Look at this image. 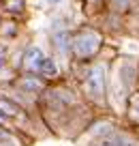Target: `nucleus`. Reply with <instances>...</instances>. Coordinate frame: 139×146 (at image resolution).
Masks as SVG:
<instances>
[{
	"label": "nucleus",
	"mask_w": 139,
	"mask_h": 146,
	"mask_svg": "<svg viewBox=\"0 0 139 146\" xmlns=\"http://www.w3.org/2000/svg\"><path fill=\"white\" fill-rule=\"evenodd\" d=\"M36 116L47 131L77 140L96 112L81 99L75 84L60 80L45 88L36 101Z\"/></svg>",
	"instance_id": "f257e3e1"
},
{
	"label": "nucleus",
	"mask_w": 139,
	"mask_h": 146,
	"mask_svg": "<svg viewBox=\"0 0 139 146\" xmlns=\"http://www.w3.org/2000/svg\"><path fill=\"white\" fill-rule=\"evenodd\" d=\"M111 60L103 58L88 64H71L77 71L75 86L81 99L94 110L96 114H111L109 112V80H111ZM69 67V69H71Z\"/></svg>",
	"instance_id": "f03ea898"
},
{
	"label": "nucleus",
	"mask_w": 139,
	"mask_h": 146,
	"mask_svg": "<svg viewBox=\"0 0 139 146\" xmlns=\"http://www.w3.org/2000/svg\"><path fill=\"white\" fill-rule=\"evenodd\" d=\"M139 90V58L118 56L111 60L109 80V112L113 116H124L128 99Z\"/></svg>",
	"instance_id": "7ed1b4c3"
},
{
	"label": "nucleus",
	"mask_w": 139,
	"mask_h": 146,
	"mask_svg": "<svg viewBox=\"0 0 139 146\" xmlns=\"http://www.w3.org/2000/svg\"><path fill=\"white\" fill-rule=\"evenodd\" d=\"M107 47V32L92 22L75 24L71 35V64H88L103 56Z\"/></svg>",
	"instance_id": "20e7f679"
},
{
	"label": "nucleus",
	"mask_w": 139,
	"mask_h": 146,
	"mask_svg": "<svg viewBox=\"0 0 139 146\" xmlns=\"http://www.w3.org/2000/svg\"><path fill=\"white\" fill-rule=\"evenodd\" d=\"M71 15L64 11H56L47 26V43H49V54H54L64 67H71V35H73Z\"/></svg>",
	"instance_id": "39448f33"
},
{
	"label": "nucleus",
	"mask_w": 139,
	"mask_h": 146,
	"mask_svg": "<svg viewBox=\"0 0 139 146\" xmlns=\"http://www.w3.org/2000/svg\"><path fill=\"white\" fill-rule=\"evenodd\" d=\"M49 52L36 41H26L22 47L11 50V69L15 73H39Z\"/></svg>",
	"instance_id": "423d86ee"
},
{
	"label": "nucleus",
	"mask_w": 139,
	"mask_h": 146,
	"mask_svg": "<svg viewBox=\"0 0 139 146\" xmlns=\"http://www.w3.org/2000/svg\"><path fill=\"white\" fill-rule=\"evenodd\" d=\"M86 146H139V131H137V127H130L128 123L120 120L103 137L90 142Z\"/></svg>",
	"instance_id": "0eeeda50"
},
{
	"label": "nucleus",
	"mask_w": 139,
	"mask_h": 146,
	"mask_svg": "<svg viewBox=\"0 0 139 146\" xmlns=\"http://www.w3.org/2000/svg\"><path fill=\"white\" fill-rule=\"evenodd\" d=\"M28 11H30L28 0H0V15L2 17L24 22L28 17Z\"/></svg>",
	"instance_id": "6e6552de"
},
{
	"label": "nucleus",
	"mask_w": 139,
	"mask_h": 146,
	"mask_svg": "<svg viewBox=\"0 0 139 146\" xmlns=\"http://www.w3.org/2000/svg\"><path fill=\"white\" fill-rule=\"evenodd\" d=\"M19 36H22V22L19 19L2 17V24H0V41L13 45L15 41H19Z\"/></svg>",
	"instance_id": "1a4fd4ad"
},
{
	"label": "nucleus",
	"mask_w": 139,
	"mask_h": 146,
	"mask_svg": "<svg viewBox=\"0 0 139 146\" xmlns=\"http://www.w3.org/2000/svg\"><path fill=\"white\" fill-rule=\"evenodd\" d=\"M137 7H139V0H107L103 11H107V13H111V15H118V17L128 19V15L133 13Z\"/></svg>",
	"instance_id": "9d476101"
},
{
	"label": "nucleus",
	"mask_w": 139,
	"mask_h": 146,
	"mask_svg": "<svg viewBox=\"0 0 139 146\" xmlns=\"http://www.w3.org/2000/svg\"><path fill=\"white\" fill-rule=\"evenodd\" d=\"M11 50H13V45L0 41V84L9 82L15 75V71L11 69Z\"/></svg>",
	"instance_id": "9b49d317"
},
{
	"label": "nucleus",
	"mask_w": 139,
	"mask_h": 146,
	"mask_svg": "<svg viewBox=\"0 0 139 146\" xmlns=\"http://www.w3.org/2000/svg\"><path fill=\"white\" fill-rule=\"evenodd\" d=\"M122 118H124V123H128L130 127H139V90L128 99Z\"/></svg>",
	"instance_id": "f8f14e48"
},
{
	"label": "nucleus",
	"mask_w": 139,
	"mask_h": 146,
	"mask_svg": "<svg viewBox=\"0 0 139 146\" xmlns=\"http://www.w3.org/2000/svg\"><path fill=\"white\" fill-rule=\"evenodd\" d=\"M41 2H43L45 9H49V11H58L60 7L67 2V0H41Z\"/></svg>",
	"instance_id": "ddd939ff"
},
{
	"label": "nucleus",
	"mask_w": 139,
	"mask_h": 146,
	"mask_svg": "<svg viewBox=\"0 0 139 146\" xmlns=\"http://www.w3.org/2000/svg\"><path fill=\"white\" fill-rule=\"evenodd\" d=\"M81 2L86 5V9L90 7V9H101V11H103V9H105V2H107V0H81Z\"/></svg>",
	"instance_id": "4468645a"
},
{
	"label": "nucleus",
	"mask_w": 139,
	"mask_h": 146,
	"mask_svg": "<svg viewBox=\"0 0 139 146\" xmlns=\"http://www.w3.org/2000/svg\"><path fill=\"white\" fill-rule=\"evenodd\" d=\"M128 17H133V19H135V22H137V26H139V7H137V9H135V11H133V13H130V15H128Z\"/></svg>",
	"instance_id": "2eb2a0df"
},
{
	"label": "nucleus",
	"mask_w": 139,
	"mask_h": 146,
	"mask_svg": "<svg viewBox=\"0 0 139 146\" xmlns=\"http://www.w3.org/2000/svg\"><path fill=\"white\" fill-rule=\"evenodd\" d=\"M137 131H139V127H137Z\"/></svg>",
	"instance_id": "dca6fc26"
}]
</instances>
